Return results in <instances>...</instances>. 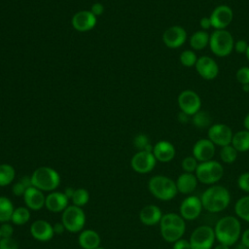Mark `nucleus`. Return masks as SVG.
I'll use <instances>...</instances> for the list:
<instances>
[{
	"label": "nucleus",
	"instance_id": "nucleus-1",
	"mask_svg": "<svg viewBox=\"0 0 249 249\" xmlns=\"http://www.w3.org/2000/svg\"><path fill=\"white\" fill-rule=\"evenodd\" d=\"M203 210L210 213H219L228 208L231 196L230 191L222 185H211L199 196Z\"/></svg>",
	"mask_w": 249,
	"mask_h": 249
},
{
	"label": "nucleus",
	"instance_id": "nucleus-2",
	"mask_svg": "<svg viewBox=\"0 0 249 249\" xmlns=\"http://www.w3.org/2000/svg\"><path fill=\"white\" fill-rule=\"evenodd\" d=\"M213 229L215 231L216 240L219 243L231 247L240 240L242 229L240 220L236 216L227 215L221 217L216 222Z\"/></svg>",
	"mask_w": 249,
	"mask_h": 249
},
{
	"label": "nucleus",
	"instance_id": "nucleus-3",
	"mask_svg": "<svg viewBox=\"0 0 249 249\" xmlns=\"http://www.w3.org/2000/svg\"><path fill=\"white\" fill-rule=\"evenodd\" d=\"M148 189L153 196L163 201L173 199L178 194L175 181L165 175L151 177L148 182Z\"/></svg>",
	"mask_w": 249,
	"mask_h": 249
},
{
	"label": "nucleus",
	"instance_id": "nucleus-4",
	"mask_svg": "<svg viewBox=\"0 0 249 249\" xmlns=\"http://www.w3.org/2000/svg\"><path fill=\"white\" fill-rule=\"evenodd\" d=\"M223 164L215 160L199 162L195 172L197 181L203 185H215L224 176Z\"/></svg>",
	"mask_w": 249,
	"mask_h": 249
},
{
	"label": "nucleus",
	"instance_id": "nucleus-5",
	"mask_svg": "<svg viewBox=\"0 0 249 249\" xmlns=\"http://www.w3.org/2000/svg\"><path fill=\"white\" fill-rule=\"evenodd\" d=\"M209 47L211 52L219 57H225L231 53L234 47V39L227 29L214 30L210 34Z\"/></svg>",
	"mask_w": 249,
	"mask_h": 249
},
{
	"label": "nucleus",
	"instance_id": "nucleus-6",
	"mask_svg": "<svg viewBox=\"0 0 249 249\" xmlns=\"http://www.w3.org/2000/svg\"><path fill=\"white\" fill-rule=\"evenodd\" d=\"M33 187L42 192H53L60 184L59 174L51 167L42 166L37 168L31 175Z\"/></svg>",
	"mask_w": 249,
	"mask_h": 249
},
{
	"label": "nucleus",
	"instance_id": "nucleus-7",
	"mask_svg": "<svg viewBox=\"0 0 249 249\" xmlns=\"http://www.w3.org/2000/svg\"><path fill=\"white\" fill-rule=\"evenodd\" d=\"M192 249H212L216 241L214 229L207 225L196 227L189 238Z\"/></svg>",
	"mask_w": 249,
	"mask_h": 249
},
{
	"label": "nucleus",
	"instance_id": "nucleus-8",
	"mask_svg": "<svg viewBox=\"0 0 249 249\" xmlns=\"http://www.w3.org/2000/svg\"><path fill=\"white\" fill-rule=\"evenodd\" d=\"M61 223L70 232L82 231L86 224V214L81 207L68 205L62 212Z\"/></svg>",
	"mask_w": 249,
	"mask_h": 249
},
{
	"label": "nucleus",
	"instance_id": "nucleus-9",
	"mask_svg": "<svg viewBox=\"0 0 249 249\" xmlns=\"http://www.w3.org/2000/svg\"><path fill=\"white\" fill-rule=\"evenodd\" d=\"M177 102L181 112L190 117L201 110V99L193 89H184L181 91L178 95Z\"/></svg>",
	"mask_w": 249,
	"mask_h": 249
},
{
	"label": "nucleus",
	"instance_id": "nucleus-10",
	"mask_svg": "<svg viewBox=\"0 0 249 249\" xmlns=\"http://www.w3.org/2000/svg\"><path fill=\"white\" fill-rule=\"evenodd\" d=\"M203 210L200 197L195 195L187 196L179 206V214L185 221L197 219Z\"/></svg>",
	"mask_w": 249,
	"mask_h": 249
},
{
	"label": "nucleus",
	"instance_id": "nucleus-11",
	"mask_svg": "<svg viewBox=\"0 0 249 249\" xmlns=\"http://www.w3.org/2000/svg\"><path fill=\"white\" fill-rule=\"evenodd\" d=\"M233 132L231 128L225 124H214L208 127L207 138L215 145L224 147L231 143Z\"/></svg>",
	"mask_w": 249,
	"mask_h": 249
},
{
	"label": "nucleus",
	"instance_id": "nucleus-12",
	"mask_svg": "<svg viewBox=\"0 0 249 249\" xmlns=\"http://www.w3.org/2000/svg\"><path fill=\"white\" fill-rule=\"evenodd\" d=\"M209 18L215 30L226 29L233 19V11L226 4L218 5L210 14Z\"/></svg>",
	"mask_w": 249,
	"mask_h": 249
},
{
	"label": "nucleus",
	"instance_id": "nucleus-13",
	"mask_svg": "<svg viewBox=\"0 0 249 249\" xmlns=\"http://www.w3.org/2000/svg\"><path fill=\"white\" fill-rule=\"evenodd\" d=\"M157 163V160L152 152L139 151L131 159L130 164L132 169L140 174L151 172Z\"/></svg>",
	"mask_w": 249,
	"mask_h": 249
},
{
	"label": "nucleus",
	"instance_id": "nucleus-14",
	"mask_svg": "<svg viewBox=\"0 0 249 249\" xmlns=\"http://www.w3.org/2000/svg\"><path fill=\"white\" fill-rule=\"evenodd\" d=\"M187 37V31L183 26L172 25L163 32L162 41L167 48L177 49L186 43Z\"/></svg>",
	"mask_w": 249,
	"mask_h": 249
},
{
	"label": "nucleus",
	"instance_id": "nucleus-15",
	"mask_svg": "<svg viewBox=\"0 0 249 249\" xmlns=\"http://www.w3.org/2000/svg\"><path fill=\"white\" fill-rule=\"evenodd\" d=\"M197 74L206 81H211L217 78L219 74V66L215 59L208 55H201L197 58L195 65Z\"/></svg>",
	"mask_w": 249,
	"mask_h": 249
},
{
	"label": "nucleus",
	"instance_id": "nucleus-16",
	"mask_svg": "<svg viewBox=\"0 0 249 249\" xmlns=\"http://www.w3.org/2000/svg\"><path fill=\"white\" fill-rule=\"evenodd\" d=\"M215 152L216 146L208 138H201L194 144L192 149V156L198 162H203L213 160Z\"/></svg>",
	"mask_w": 249,
	"mask_h": 249
},
{
	"label": "nucleus",
	"instance_id": "nucleus-17",
	"mask_svg": "<svg viewBox=\"0 0 249 249\" xmlns=\"http://www.w3.org/2000/svg\"><path fill=\"white\" fill-rule=\"evenodd\" d=\"M30 233L33 238L42 242L51 240L54 235L53 225L45 220H37L33 222L30 226Z\"/></svg>",
	"mask_w": 249,
	"mask_h": 249
},
{
	"label": "nucleus",
	"instance_id": "nucleus-18",
	"mask_svg": "<svg viewBox=\"0 0 249 249\" xmlns=\"http://www.w3.org/2000/svg\"><path fill=\"white\" fill-rule=\"evenodd\" d=\"M153 155L160 162H169L174 159L176 150L171 142L160 140L153 147Z\"/></svg>",
	"mask_w": 249,
	"mask_h": 249
},
{
	"label": "nucleus",
	"instance_id": "nucleus-19",
	"mask_svg": "<svg viewBox=\"0 0 249 249\" xmlns=\"http://www.w3.org/2000/svg\"><path fill=\"white\" fill-rule=\"evenodd\" d=\"M23 200L28 209L38 211L45 206L46 196L41 190L32 186L25 191Z\"/></svg>",
	"mask_w": 249,
	"mask_h": 249
},
{
	"label": "nucleus",
	"instance_id": "nucleus-20",
	"mask_svg": "<svg viewBox=\"0 0 249 249\" xmlns=\"http://www.w3.org/2000/svg\"><path fill=\"white\" fill-rule=\"evenodd\" d=\"M175 183L178 193L190 196L196 191L198 181L195 173L183 172L177 177Z\"/></svg>",
	"mask_w": 249,
	"mask_h": 249
},
{
	"label": "nucleus",
	"instance_id": "nucleus-21",
	"mask_svg": "<svg viewBox=\"0 0 249 249\" xmlns=\"http://www.w3.org/2000/svg\"><path fill=\"white\" fill-rule=\"evenodd\" d=\"M69 198L62 192H52L46 196L45 206L46 208L53 213L63 212L68 206Z\"/></svg>",
	"mask_w": 249,
	"mask_h": 249
},
{
	"label": "nucleus",
	"instance_id": "nucleus-22",
	"mask_svg": "<svg viewBox=\"0 0 249 249\" xmlns=\"http://www.w3.org/2000/svg\"><path fill=\"white\" fill-rule=\"evenodd\" d=\"M162 215L163 214L158 205L148 204L140 210L139 219L145 226H155L160 224Z\"/></svg>",
	"mask_w": 249,
	"mask_h": 249
},
{
	"label": "nucleus",
	"instance_id": "nucleus-23",
	"mask_svg": "<svg viewBox=\"0 0 249 249\" xmlns=\"http://www.w3.org/2000/svg\"><path fill=\"white\" fill-rule=\"evenodd\" d=\"M95 16L89 11H81L72 18V25L78 31H88L95 25Z\"/></svg>",
	"mask_w": 249,
	"mask_h": 249
},
{
	"label": "nucleus",
	"instance_id": "nucleus-24",
	"mask_svg": "<svg viewBox=\"0 0 249 249\" xmlns=\"http://www.w3.org/2000/svg\"><path fill=\"white\" fill-rule=\"evenodd\" d=\"M78 242L83 249H95L100 246V236L93 230H85L80 232Z\"/></svg>",
	"mask_w": 249,
	"mask_h": 249
},
{
	"label": "nucleus",
	"instance_id": "nucleus-25",
	"mask_svg": "<svg viewBox=\"0 0 249 249\" xmlns=\"http://www.w3.org/2000/svg\"><path fill=\"white\" fill-rule=\"evenodd\" d=\"M231 144L238 153L249 151V130L242 129L233 133Z\"/></svg>",
	"mask_w": 249,
	"mask_h": 249
},
{
	"label": "nucleus",
	"instance_id": "nucleus-26",
	"mask_svg": "<svg viewBox=\"0 0 249 249\" xmlns=\"http://www.w3.org/2000/svg\"><path fill=\"white\" fill-rule=\"evenodd\" d=\"M210 34L205 30H197L190 37V46L194 51H200L209 45Z\"/></svg>",
	"mask_w": 249,
	"mask_h": 249
},
{
	"label": "nucleus",
	"instance_id": "nucleus-27",
	"mask_svg": "<svg viewBox=\"0 0 249 249\" xmlns=\"http://www.w3.org/2000/svg\"><path fill=\"white\" fill-rule=\"evenodd\" d=\"M160 234L163 240L168 243H174L180 238L183 237L186 228L174 227V226H166V227H160Z\"/></svg>",
	"mask_w": 249,
	"mask_h": 249
},
{
	"label": "nucleus",
	"instance_id": "nucleus-28",
	"mask_svg": "<svg viewBox=\"0 0 249 249\" xmlns=\"http://www.w3.org/2000/svg\"><path fill=\"white\" fill-rule=\"evenodd\" d=\"M234 213L239 220L249 223V195L243 196L235 201Z\"/></svg>",
	"mask_w": 249,
	"mask_h": 249
},
{
	"label": "nucleus",
	"instance_id": "nucleus-29",
	"mask_svg": "<svg viewBox=\"0 0 249 249\" xmlns=\"http://www.w3.org/2000/svg\"><path fill=\"white\" fill-rule=\"evenodd\" d=\"M166 226L186 228V221L181 217L180 214L169 212V213L163 214L160 222V227H166Z\"/></svg>",
	"mask_w": 249,
	"mask_h": 249
},
{
	"label": "nucleus",
	"instance_id": "nucleus-30",
	"mask_svg": "<svg viewBox=\"0 0 249 249\" xmlns=\"http://www.w3.org/2000/svg\"><path fill=\"white\" fill-rule=\"evenodd\" d=\"M15 208L10 200L6 196H0V223H7L11 221Z\"/></svg>",
	"mask_w": 249,
	"mask_h": 249
},
{
	"label": "nucleus",
	"instance_id": "nucleus-31",
	"mask_svg": "<svg viewBox=\"0 0 249 249\" xmlns=\"http://www.w3.org/2000/svg\"><path fill=\"white\" fill-rule=\"evenodd\" d=\"M16 171L14 167L8 163L0 164V187L10 185L15 179Z\"/></svg>",
	"mask_w": 249,
	"mask_h": 249
},
{
	"label": "nucleus",
	"instance_id": "nucleus-32",
	"mask_svg": "<svg viewBox=\"0 0 249 249\" xmlns=\"http://www.w3.org/2000/svg\"><path fill=\"white\" fill-rule=\"evenodd\" d=\"M30 219V212L29 209L27 207H18L15 208L11 221L13 224L15 225H18V226H22L24 224H26Z\"/></svg>",
	"mask_w": 249,
	"mask_h": 249
},
{
	"label": "nucleus",
	"instance_id": "nucleus-33",
	"mask_svg": "<svg viewBox=\"0 0 249 249\" xmlns=\"http://www.w3.org/2000/svg\"><path fill=\"white\" fill-rule=\"evenodd\" d=\"M219 155H220L221 160L224 163L231 164V163H233L236 160L238 152L233 148V146L231 144H230V145L221 147Z\"/></svg>",
	"mask_w": 249,
	"mask_h": 249
},
{
	"label": "nucleus",
	"instance_id": "nucleus-34",
	"mask_svg": "<svg viewBox=\"0 0 249 249\" xmlns=\"http://www.w3.org/2000/svg\"><path fill=\"white\" fill-rule=\"evenodd\" d=\"M191 118H192L193 124L198 128H204V127L210 126L211 117L206 111L199 110L197 113L193 115Z\"/></svg>",
	"mask_w": 249,
	"mask_h": 249
},
{
	"label": "nucleus",
	"instance_id": "nucleus-35",
	"mask_svg": "<svg viewBox=\"0 0 249 249\" xmlns=\"http://www.w3.org/2000/svg\"><path fill=\"white\" fill-rule=\"evenodd\" d=\"M73 202V205L82 207L86 205L89 200V194L84 188H79L74 191V194L70 199Z\"/></svg>",
	"mask_w": 249,
	"mask_h": 249
},
{
	"label": "nucleus",
	"instance_id": "nucleus-36",
	"mask_svg": "<svg viewBox=\"0 0 249 249\" xmlns=\"http://www.w3.org/2000/svg\"><path fill=\"white\" fill-rule=\"evenodd\" d=\"M196 53L193 50H185L180 54V62L185 67H193L196 65L197 60Z\"/></svg>",
	"mask_w": 249,
	"mask_h": 249
},
{
	"label": "nucleus",
	"instance_id": "nucleus-37",
	"mask_svg": "<svg viewBox=\"0 0 249 249\" xmlns=\"http://www.w3.org/2000/svg\"><path fill=\"white\" fill-rule=\"evenodd\" d=\"M133 144L139 151H147V152L153 153L154 146L150 144L149 139L145 134H138L137 136H135L133 140Z\"/></svg>",
	"mask_w": 249,
	"mask_h": 249
},
{
	"label": "nucleus",
	"instance_id": "nucleus-38",
	"mask_svg": "<svg viewBox=\"0 0 249 249\" xmlns=\"http://www.w3.org/2000/svg\"><path fill=\"white\" fill-rule=\"evenodd\" d=\"M198 161L193 157V156H188L185 157L182 160L181 162V167L184 172H189V173H195L196 170V167L198 165Z\"/></svg>",
	"mask_w": 249,
	"mask_h": 249
},
{
	"label": "nucleus",
	"instance_id": "nucleus-39",
	"mask_svg": "<svg viewBox=\"0 0 249 249\" xmlns=\"http://www.w3.org/2000/svg\"><path fill=\"white\" fill-rule=\"evenodd\" d=\"M236 184L239 190L249 194V171H245L239 174V176L237 177Z\"/></svg>",
	"mask_w": 249,
	"mask_h": 249
},
{
	"label": "nucleus",
	"instance_id": "nucleus-40",
	"mask_svg": "<svg viewBox=\"0 0 249 249\" xmlns=\"http://www.w3.org/2000/svg\"><path fill=\"white\" fill-rule=\"evenodd\" d=\"M235 78L241 86L249 85V66L240 67L235 73Z\"/></svg>",
	"mask_w": 249,
	"mask_h": 249
},
{
	"label": "nucleus",
	"instance_id": "nucleus-41",
	"mask_svg": "<svg viewBox=\"0 0 249 249\" xmlns=\"http://www.w3.org/2000/svg\"><path fill=\"white\" fill-rule=\"evenodd\" d=\"M0 249H18V243L13 237L1 238L0 239Z\"/></svg>",
	"mask_w": 249,
	"mask_h": 249
},
{
	"label": "nucleus",
	"instance_id": "nucleus-42",
	"mask_svg": "<svg viewBox=\"0 0 249 249\" xmlns=\"http://www.w3.org/2000/svg\"><path fill=\"white\" fill-rule=\"evenodd\" d=\"M13 232H14V228L11 224L9 223H2L0 226V234L1 238H8V237H13Z\"/></svg>",
	"mask_w": 249,
	"mask_h": 249
},
{
	"label": "nucleus",
	"instance_id": "nucleus-43",
	"mask_svg": "<svg viewBox=\"0 0 249 249\" xmlns=\"http://www.w3.org/2000/svg\"><path fill=\"white\" fill-rule=\"evenodd\" d=\"M248 46H249V44L247 43V41H245L243 39H240V40H237L236 42H234L233 49L237 53H244L245 54V53L248 49Z\"/></svg>",
	"mask_w": 249,
	"mask_h": 249
},
{
	"label": "nucleus",
	"instance_id": "nucleus-44",
	"mask_svg": "<svg viewBox=\"0 0 249 249\" xmlns=\"http://www.w3.org/2000/svg\"><path fill=\"white\" fill-rule=\"evenodd\" d=\"M27 189H28V188H26V187L23 185V183L19 180L18 182H17L16 184H14V186H13V188H12V191H13V193H14L15 196H23V195H24V193H25V191H26Z\"/></svg>",
	"mask_w": 249,
	"mask_h": 249
},
{
	"label": "nucleus",
	"instance_id": "nucleus-45",
	"mask_svg": "<svg viewBox=\"0 0 249 249\" xmlns=\"http://www.w3.org/2000/svg\"><path fill=\"white\" fill-rule=\"evenodd\" d=\"M173 249H192V247L189 239H185L182 237L173 243Z\"/></svg>",
	"mask_w": 249,
	"mask_h": 249
},
{
	"label": "nucleus",
	"instance_id": "nucleus-46",
	"mask_svg": "<svg viewBox=\"0 0 249 249\" xmlns=\"http://www.w3.org/2000/svg\"><path fill=\"white\" fill-rule=\"evenodd\" d=\"M199 26H200L201 30H205V31H207L210 27H212L209 17H203V18H201L199 19Z\"/></svg>",
	"mask_w": 249,
	"mask_h": 249
},
{
	"label": "nucleus",
	"instance_id": "nucleus-47",
	"mask_svg": "<svg viewBox=\"0 0 249 249\" xmlns=\"http://www.w3.org/2000/svg\"><path fill=\"white\" fill-rule=\"evenodd\" d=\"M240 243L249 249V228L246 229L244 231H242L241 237H240Z\"/></svg>",
	"mask_w": 249,
	"mask_h": 249
},
{
	"label": "nucleus",
	"instance_id": "nucleus-48",
	"mask_svg": "<svg viewBox=\"0 0 249 249\" xmlns=\"http://www.w3.org/2000/svg\"><path fill=\"white\" fill-rule=\"evenodd\" d=\"M103 6L100 4V3H95L91 6V10L90 12L94 15V16H100L102 13H103Z\"/></svg>",
	"mask_w": 249,
	"mask_h": 249
},
{
	"label": "nucleus",
	"instance_id": "nucleus-49",
	"mask_svg": "<svg viewBox=\"0 0 249 249\" xmlns=\"http://www.w3.org/2000/svg\"><path fill=\"white\" fill-rule=\"evenodd\" d=\"M53 228L54 234H61L65 231V227L63 226V224L61 222L60 223H55L54 225H53Z\"/></svg>",
	"mask_w": 249,
	"mask_h": 249
},
{
	"label": "nucleus",
	"instance_id": "nucleus-50",
	"mask_svg": "<svg viewBox=\"0 0 249 249\" xmlns=\"http://www.w3.org/2000/svg\"><path fill=\"white\" fill-rule=\"evenodd\" d=\"M74 189L72 188V187H68V188H66L65 189V191L63 192L64 194H65V196L69 198V199H71V197H72V196H73V194H74Z\"/></svg>",
	"mask_w": 249,
	"mask_h": 249
},
{
	"label": "nucleus",
	"instance_id": "nucleus-51",
	"mask_svg": "<svg viewBox=\"0 0 249 249\" xmlns=\"http://www.w3.org/2000/svg\"><path fill=\"white\" fill-rule=\"evenodd\" d=\"M179 121H181V122H188V120H189V118H190V116H188V115H186L185 113H183V112H180V114H179Z\"/></svg>",
	"mask_w": 249,
	"mask_h": 249
},
{
	"label": "nucleus",
	"instance_id": "nucleus-52",
	"mask_svg": "<svg viewBox=\"0 0 249 249\" xmlns=\"http://www.w3.org/2000/svg\"><path fill=\"white\" fill-rule=\"evenodd\" d=\"M243 125H244V128L249 130V113L245 116L244 120H243Z\"/></svg>",
	"mask_w": 249,
	"mask_h": 249
},
{
	"label": "nucleus",
	"instance_id": "nucleus-53",
	"mask_svg": "<svg viewBox=\"0 0 249 249\" xmlns=\"http://www.w3.org/2000/svg\"><path fill=\"white\" fill-rule=\"evenodd\" d=\"M213 249H231V246H228L226 244H223V243H219L217 245L214 246Z\"/></svg>",
	"mask_w": 249,
	"mask_h": 249
},
{
	"label": "nucleus",
	"instance_id": "nucleus-54",
	"mask_svg": "<svg viewBox=\"0 0 249 249\" xmlns=\"http://www.w3.org/2000/svg\"><path fill=\"white\" fill-rule=\"evenodd\" d=\"M242 89L245 92H249V85H242Z\"/></svg>",
	"mask_w": 249,
	"mask_h": 249
},
{
	"label": "nucleus",
	"instance_id": "nucleus-55",
	"mask_svg": "<svg viewBox=\"0 0 249 249\" xmlns=\"http://www.w3.org/2000/svg\"><path fill=\"white\" fill-rule=\"evenodd\" d=\"M245 56H246V59L249 61V46H248V49H247V51L245 53Z\"/></svg>",
	"mask_w": 249,
	"mask_h": 249
},
{
	"label": "nucleus",
	"instance_id": "nucleus-56",
	"mask_svg": "<svg viewBox=\"0 0 249 249\" xmlns=\"http://www.w3.org/2000/svg\"><path fill=\"white\" fill-rule=\"evenodd\" d=\"M95 249H105V248H103V247H101V246H98V247L95 248Z\"/></svg>",
	"mask_w": 249,
	"mask_h": 249
},
{
	"label": "nucleus",
	"instance_id": "nucleus-57",
	"mask_svg": "<svg viewBox=\"0 0 249 249\" xmlns=\"http://www.w3.org/2000/svg\"><path fill=\"white\" fill-rule=\"evenodd\" d=\"M0 239H1V234H0Z\"/></svg>",
	"mask_w": 249,
	"mask_h": 249
}]
</instances>
